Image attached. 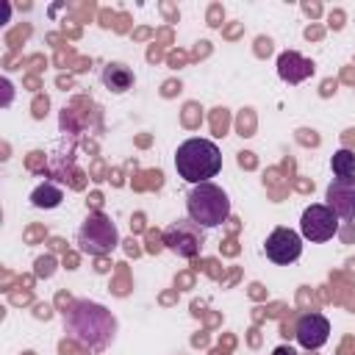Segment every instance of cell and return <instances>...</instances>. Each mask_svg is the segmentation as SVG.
<instances>
[{
	"label": "cell",
	"instance_id": "5bb4252c",
	"mask_svg": "<svg viewBox=\"0 0 355 355\" xmlns=\"http://www.w3.org/2000/svg\"><path fill=\"white\" fill-rule=\"evenodd\" d=\"M275 355H294V349H291V347H288V349H286V347H277Z\"/></svg>",
	"mask_w": 355,
	"mask_h": 355
},
{
	"label": "cell",
	"instance_id": "52a82bcc",
	"mask_svg": "<svg viewBox=\"0 0 355 355\" xmlns=\"http://www.w3.org/2000/svg\"><path fill=\"white\" fill-rule=\"evenodd\" d=\"M302 255V236L291 227H275L269 236H266V258L286 266V263H294L297 258Z\"/></svg>",
	"mask_w": 355,
	"mask_h": 355
},
{
	"label": "cell",
	"instance_id": "9c48e42d",
	"mask_svg": "<svg viewBox=\"0 0 355 355\" xmlns=\"http://www.w3.org/2000/svg\"><path fill=\"white\" fill-rule=\"evenodd\" d=\"M324 200L338 219H355V178H336L327 186Z\"/></svg>",
	"mask_w": 355,
	"mask_h": 355
},
{
	"label": "cell",
	"instance_id": "7a4b0ae2",
	"mask_svg": "<svg viewBox=\"0 0 355 355\" xmlns=\"http://www.w3.org/2000/svg\"><path fill=\"white\" fill-rule=\"evenodd\" d=\"M175 169L189 183H211L222 169V153L211 139H186L175 153Z\"/></svg>",
	"mask_w": 355,
	"mask_h": 355
},
{
	"label": "cell",
	"instance_id": "ba28073f",
	"mask_svg": "<svg viewBox=\"0 0 355 355\" xmlns=\"http://www.w3.org/2000/svg\"><path fill=\"white\" fill-rule=\"evenodd\" d=\"M294 336H297L300 347H305V349H319V347H324L327 338H330V322H327V316H322L319 311H308V313H302V316L297 319Z\"/></svg>",
	"mask_w": 355,
	"mask_h": 355
},
{
	"label": "cell",
	"instance_id": "8fae6325",
	"mask_svg": "<svg viewBox=\"0 0 355 355\" xmlns=\"http://www.w3.org/2000/svg\"><path fill=\"white\" fill-rule=\"evenodd\" d=\"M103 86H105L108 92H114V94H125V92L133 86V72H130V67H125V64H119V61L105 64V67H103Z\"/></svg>",
	"mask_w": 355,
	"mask_h": 355
},
{
	"label": "cell",
	"instance_id": "7c38bea8",
	"mask_svg": "<svg viewBox=\"0 0 355 355\" xmlns=\"http://www.w3.org/2000/svg\"><path fill=\"white\" fill-rule=\"evenodd\" d=\"M61 200H64V191L53 183H42L31 191V205H36V208H55V205H61Z\"/></svg>",
	"mask_w": 355,
	"mask_h": 355
},
{
	"label": "cell",
	"instance_id": "30bf717a",
	"mask_svg": "<svg viewBox=\"0 0 355 355\" xmlns=\"http://www.w3.org/2000/svg\"><path fill=\"white\" fill-rule=\"evenodd\" d=\"M277 75H280V80H286V83H302L305 78L313 75V61L305 58V55L297 53V50H283V53L277 55Z\"/></svg>",
	"mask_w": 355,
	"mask_h": 355
},
{
	"label": "cell",
	"instance_id": "6da1fadb",
	"mask_svg": "<svg viewBox=\"0 0 355 355\" xmlns=\"http://www.w3.org/2000/svg\"><path fill=\"white\" fill-rule=\"evenodd\" d=\"M64 327L72 336V341H78L80 347H86L92 352H100V349H105L114 341L116 319L100 302L75 300L69 305V311L64 313Z\"/></svg>",
	"mask_w": 355,
	"mask_h": 355
},
{
	"label": "cell",
	"instance_id": "5b68a950",
	"mask_svg": "<svg viewBox=\"0 0 355 355\" xmlns=\"http://www.w3.org/2000/svg\"><path fill=\"white\" fill-rule=\"evenodd\" d=\"M205 227H200L197 222L191 219H178L172 222L166 230H164V244L180 255V258H197L202 252V244H205V236H202Z\"/></svg>",
	"mask_w": 355,
	"mask_h": 355
},
{
	"label": "cell",
	"instance_id": "8992f818",
	"mask_svg": "<svg viewBox=\"0 0 355 355\" xmlns=\"http://www.w3.org/2000/svg\"><path fill=\"white\" fill-rule=\"evenodd\" d=\"M338 233V216L324 202H313L302 211L300 219V236L308 241H327Z\"/></svg>",
	"mask_w": 355,
	"mask_h": 355
},
{
	"label": "cell",
	"instance_id": "277c9868",
	"mask_svg": "<svg viewBox=\"0 0 355 355\" xmlns=\"http://www.w3.org/2000/svg\"><path fill=\"white\" fill-rule=\"evenodd\" d=\"M78 244L89 255H108L119 244V230L103 211H92L78 230Z\"/></svg>",
	"mask_w": 355,
	"mask_h": 355
},
{
	"label": "cell",
	"instance_id": "3957f363",
	"mask_svg": "<svg viewBox=\"0 0 355 355\" xmlns=\"http://www.w3.org/2000/svg\"><path fill=\"white\" fill-rule=\"evenodd\" d=\"M186 211L200 227H219L230 216V200L216 183H197L186 197Z\"/></svg>",
	"mask_w": 355,
	"mask_h": 355
},
{
	"label": "cell",
	"instance_id": "4fadbf2b",
	"mask_svg": "<svg viewBox=\"0 0 355 355\" xmlns=\"http://www.w3.org/2000/svg\"><path fill=\"white\" fill-rule=\"evenodd\" d=\"M336 178H355V153L352 150H336L330 158Z\"/></svg>",
	"mask_w": 355,
	"mask_h": 355
}]
</instances>
